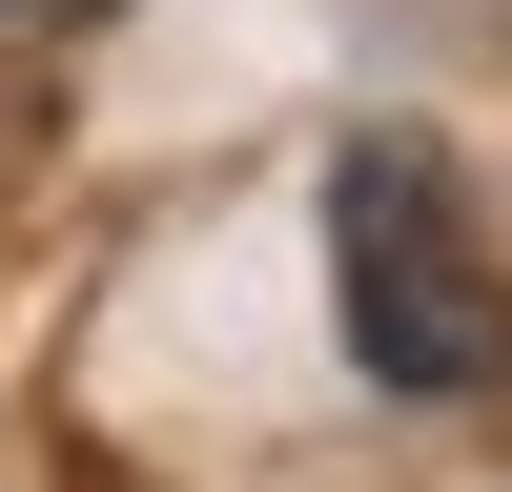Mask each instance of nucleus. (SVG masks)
I'll use <instances>...</instances> for the list:
<instances>
[{
  "mask_svg": "<svg viewBox=\"0 0 512 492\" xmlns=\"http://www.w3.org/2000/svg\"><path fill=\"white\" fill-rule=\"evenodd\" d=\"M328 287H349V369L369 390H492L512 369V287L472 246V185L431 144H349L328 185Z\"/></svg>",
  "mask_w": 512,
  "mask_h": 492,
  "instance_id": "nucleus-1",
  "label": "nucleus"
}]
</instances>
